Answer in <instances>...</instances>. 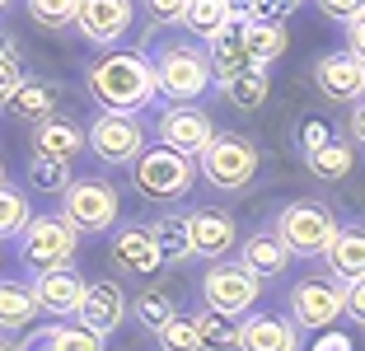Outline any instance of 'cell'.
Masks as SVG:
<instances>
[{"label": "cell", "instance_id": "1", "mask_svg": "<svg viewBox=\"0 0 365 351\" xmlns=\"http://www.w3.org/2000/svg\"><path fill=\"white\" fill-rule=\"evenodd\" d=\"M85 89L98 98V108H108V113H136V117L160 98L150 56L118 52V47H108L103 56H94L85 66Z\"/></svg>", "mask_w": 365, "mask_h": 351}, {"label": "cell", "instance_id": "2", "mask_svg": "<svg viewBox=\"0 0 365 351\" xmlns=\"http://www.w3.org/2000/svg\"><path fill=\"white\" fill-rule=\"evenodd\" d=\"M155 71V89L169 103H197V98L211 89V61H206V47H197L192 38H169V43L155 47L150 56Z\"/></svg>", "mask_w": 365, "mask_h": 351}, {"label": "cell", "instance_id": "3", "mask_svg": "<svg viewBox=\"0 0 365 351\" xmlns=\"http://www.w3.org/2000/svg\"><path fill=\"white\" fill-rule=\"evenodd\" d=\"M192 164H197V173H202L215 192H239V188H248V183L258 178V164L262 160H258V146H253L248 136L215 131Z\"/></svg>", "mask_w": 365, "mask_h": 351}, {"label": "cell", "instance_id": "4", "mask_svg": "<svg viewBox=\"0 0 365 351\" xmlns=\"http://www.w3.org/2000/svg\"><path fill=\"white\" fill-rule=\"evenodd\" d=\"M192 178H197V164L192 155H178L169 146H145L131 160V183H136L140 197L150 202H178L192 192Z\"/></svg>", "mask_w": 365, "mask_h": 351}, {"label": "cell", "instance_id": "5", "mask_svg": "<svg viewBox=\"0 0 365 351\" xmlns=\"http://www.w3.org/2000/svg\"><path fill=\"white\" fill-rule=\"evenodd\" d=\"M272 234L290 248V258H323L328 244H333V234H337V215L323 202L304 197V202L281 206L277 220H272Z\"/></svg>", "mask_w": 365, "mask_h": 351}, {"label": "cell", "instance_id": "6", "mask_svg": "<svg viewBox=\"0 0 365 351\" xmlns=\"http://www.w3.org/2000/svg\"><path fill=\"white\" fill-rule=\"evenodd\" d=\"M80 248V230L66 215H33L19 230V263L29 272H47V267H71Z\"/></svg>", "mask_w": 365, "mask_h": 351}, {"label": "cell", "instance_id": "7", "mask_svg": "<svg viewBox=\"0 0 365 351\" xmlns=\"http://www.w3.org/2000/svg\"><path fill=\"white\" fill-rule=\"evenodd\" d=\"M61 215L76 225L80 234H108L118 230L122 215V197L108 178H71V188L61 192Z\"/></svg>", "mask_w": 365, "mask_h": 351}, {"label": "cell", "instance_id": "8", "mask_svg": "<svg viewBox=\"0 0 365 351\" xmlns=\"http://www.w3.org/2000/svg\"><path fill=\"white\" fill-rule=\"evenodd\" d=\"M85 150H94L103 164H131L145 150V127L136 113H108L98 108V117L85 131Z\"/></svg>", "mask_w": 365, "mask_h": 351}, {"label": "cell", "instance_id": "9", "mask_svg": "<svg viewBox=\"0 0 365 351\" xmlns=\"http://www.w3.org/2000/svg\"><path fill=\"white\" fill-rule=\"evenodd\" d=\"M262 295V277H253L244 263H211V272L202 277V305L215 314H248L253 300Z\"/></svg>", "mask_w": 365, "mask_h": 351}, {"label": "cell", "instance_id": "10", "mask_svg": "<svg viewBox=\"0 0 365 351\" xmlns=\"http://www.w3.org/2000/svg\"><path fill=\"white\" fill-rule=\"evenodd\" d=\"M342 319V281L337 277H304L290 286V323L304 332H323Z\"/></svg>", "mask_w": 365, "mask_h": 351}, {"label": "cell", "instance_id": "11", "mask_svg": "<svg viewBox=\"0 0 365 351\" xmlns=\"http://www.w3.org/2000/svg\"><path fill=\"white\" fill-rule=\"evenodd\" d=\"M131 24H136V0H80L76 5V29L85 33V43H94L98 52L122 47Z\"/></svg>", "mask_w": 365, "mask_h": 351}, {"label": "cell", "instance_id": "12", "mask_svg": "<svg viewBox=\"0 0 365 351\" xmlns=\"http://www.w3.org/2000/svg\"><path fill=\"white\" fill-rule=\"evenodd\" d=\"M155 136H160V146L178 150V155H202V146L215 136V122L202 113L197 103H169L160 113V122H155Z\"/></svg>", "mask_w": 365, "mask_h": 351}, {"label": "cell", "instance_id": "13", "mask_svg": "<svg viewBox=\"0 0 365 351\" xmlns=\"http://www.w3.org/2000/svg\"><path fill=\"white\" fill-rule=\"evenodd\" d=\"M127 319V295L118 281H85V295L76 305V323H85L94 337H113Z\"/></svg>", "mask_w": 365, "mask_h": 351}, {"label": "cell", "instance_id": "14", "mask_svg": "<svg viewBox=\"0 0 365 351\" xmlns=\"http://www.w3.org/2000/svg\"><path fill=\"white\" fill-rule=\"evenodd\" d=\"M108 258H113V267H118V272H127V277H155V272L164 267L150 225H122V230L113 234Z\"/></svg>", "mask_w": 365, "mask_h": 351}, {"label": "cell", "instance_id": "15", "mask_svg": "<svg viewBox=\"0 0 365 351\" xmlns=\"http://www.w3.org/2000/svg\"><path fill=\"white\" fill-rule=\"evenodd\" d=\"M187 239H192V258H206V263H220L230 248L239 244V225L230 211H192L187 215Z\"/></svg>", "mask_w": 365, "mask_h": 351}, {"label": "cell", "instance_id": "16", "mask_svg": "<svg viewBox=\"0 0 365 351\" xmlns=\"http://www.w3.org/2000/svg\"><path fill=\"white\" fill-rule=\"evenodd\" d=\"M314 85H319L323 98H333V103H356L365 94V66L351 52L319 56L314 61Z\"/></svg>", "mask_w": 365, "mask_h": 351}, {"label": "cell", "instance_id": "17", "mask_svg": "<svg viewBox=\"0 0 365 351\" xmlns=\"http://www.w3.org/2000/svg\"><path fill=\"white\" fill-rule=\"evenodd\" d=\"M85 295V277L76 267H47V272H33V300L43 314H56V319H71Z\"/></svg>", "mask_w": 365, "mask_h": 351}, {"label": "cell", "instance_id": "18", "mask_svg": "<svg viewBox=\"0 0 365 351\" xmlns=\"http://www.w3.org/2000/svg\"><path fill=\"white\" fill-rule=\"evenodd\" d=\"M235 351H300V328L286 314H253L239 323Z\"/></svg>", "mask_w": 365, "mask_h": 351}, {"label": "cell", "instance_id": "19", "mask_svg": "<svg viewBox=\"0 0 365 351\" xmlns=\"http://www.w3.org/2000/svg\"><path fill=\"white\" fill-rule=\"evenodd\" d=\"M85 150V127L71 122L66 113H47L33 122V155H52V160H76Z\"/></svg>", "mask_w": 365, "mask_h": 351}, {"label": "cell", "instance_id": "20", "mask_svg": "<svg viewBox=\"0 0 365 351\" xmlns=\"http://www.w3.org/2000/svg\"><path fill=\"white\" fill-rule=\"evenodd\" d=\"M206 61H211L215 80H225V75L253 66L248 61V47H244V19H225L211 38H206Z\"/></svg>", "mask_w": 365, "mask_h": 351}, {"label": "cell", "instance_id": "21", "mask_svg": "<svg viewBox=\"0 0 365 351\" xmlns=\"http://www.w3.org/2000/svg\"><path fill=\"white\" fill-rule=\"evenodd\" d=\"M328 272L337 281H361L365 277V225H337L333 244H328Z\"/></svg>", "mask_w": 365, "mask_h": 351}, {"label": "cell", "instance_id": "22", "mask_svg": "<svg viewBox=\"0 0 365 351\" xmlns=\"http://www.w3.org/2000/svg\"><path fill=\"white\" fill-rule=\"evenodd\" d=\"M239 263H244L253 277H281L290 267V248L281 244L272 230H258L253 239H239Z\"/></svg>", "mask_w": 365, "mask_h": 351}, {"label": "cell", "instance_id": "23", "mask_svg": "<svg viewBox=\"0 0 365 351\" xmlns=\"http://www.w3.org/2000/svg\"><path fill=\"white\" fill-rule=\"evenodd\" d=\"M19 351H103V337H94L85 323L61 319V323H52V328L33 332Z\"/></svg>", "mask_w": 365, "mask_h": 351}, {"label": "cell", "instance_id": "24", "mask_svg": "<svg viewBox=\"0 0 365 351\" xmlns=\"http://www.w3.org/2000/svg\"><path fill=\"white\" fill-rule=\"evenodd\" d=\"M220 85H225L230 108H239V113H258V108L267 103V94H272V75H267V66H244V71L225 75Z\"/></svg>", "mask_w": 365, "mask_h": 351}, {"label": "cell", "instance_id": "25", "mask_svg": "<svg viewBox=\"0 0 365 351\" xmlns=\"http://www.w3.org/2000/svg\"><path fill=\"white\" fill-rule=\"evenodd\" d=\"M43 309L33 300V286L29 281H10L0 277V332H24Z\"/></svg>", "mask_w": 365, "mask_h": 351}, {"label": "cell", "instance_id": "26", "mask_svg": "<svg viewBox=\"0 0 365 351\" xmlns=\"http://www.w3.org/2000/svg\"><path fill=\"white\" fill-rule=\"evenodd\" d=\"M5 113H14L19 122H38V117L56 113V85L52 80H33V75H24L19 89H14L10 103H5Z\"/></svg>", "mask_w": 365, "mask_h": 351}, {"label": "cell", "instance_id": "27", "mask_svg": "<svg viewBox=\"0 0 365 351\" xmlns=\"http://www.w3.org/2000/svg\"><path fill=\"white\" fill-rule=\"evenodd\" d=\"M244 47L253 66H272L286 52V29L281 19H244Z\"/></svg>", "mask_w": 365, "mask_h": 351}, {"label": "cell", "instance_id": "28", "mask_svg": "<svg viewBox=\"0 0 365 351\" xmlns=\"http://www.w3.org/2000/svg\"><path fill=\"white\" fill-rule=\"evenodd\" d=\"M127 314H136L140 319V328H150V332H160L164 323L178 314V300H173V290L169 286H145L136 300L127 305Z\"/></svg>", "mask_w": 365, "mask_h": 351}, {"label": "cell", "instance_id": "29", "mask_svg": "<svg viewBox=\"0 0 365 351\" xmlns=\"http://www.w3.org/2000/svg\"><path fill=\"white\" fill-rule=\"evenodd\" d=\"M192 328H197L202 351H235V342H239V319H235V314L202 309V314H192Z\"/></svg>", "mask_w": 365, "mask_h": 351}, {"label": "cell", "instance_id": "30", "mask_svg": "<svg viewBox=\"0 0 365 351\" xmlns=\"http://www.w3.org/2000/svg\"><path fill=\"white\" fill-rule=\"evenodd\" d=\"M304 164H309V173L314 178H323V183H342L346 173H351V164H356V150L346 146V141H328V146H319L314 155H304Z\"/></svg>", "mask_w": 365, "mask_h": 351}, {"label": "cell", "instance_id": "31", "mask_svg": "<svg viewBox=\"0 0 365 351\" xmlns=\"http://www.w3.org/2000/svg\"><path fill=\"white\" fill-rule=\"evenodd\" d=\"M155 244H160V258L164 263H182V258H192V239H187V215H160L150 225Z\"/></svg>", "mask_w": 365, "mask_h": 351}, {"label": "cell", "instance_id": "32", "mask_svg": "<svg viewBox=\"0 0 365 351\" xmlns=\"http://www.w3.org/2000/svg\"><path fill=\"white\" fill-rule=\"evenodd\" d=\"M225 19H235L225 0H187V5H182V19H178V24L192 33V38H211V33L220 29Z\"/></svg>", "mask_w": 365, "mask_h": 351}, {"label": "cell", "instance_id": "33", "mask_svg": "<svg viewBox=\"0 0 365 351\" xmlns=\"http://www.w3.org/2000/svg\"><path fill=\"white\" fill-rule=\"evenodd\" d=\"M29 188L33 192H56V197H61V192L71 188V160L33 155V160H29Z\"/></svg>", "mask_w": 365, "mask_h": 351}, {"label": "cell", "instance_id": "34", "mask_svg": "<svg viewBox=\"0 0 365 351\" xmlns=\"http://www.w3.org/2000/svg\"><path fill=\"white\" fill-rule=\"evenodd\" d=\"M76 5L80 0H29V19L47 33L71 29V24H76Z\"/></svg>", "mask_w": 365, "mask_h": 351}, {"label": "cell", "instance_id": "35", "mask_svg": "<svg viewBox=\"0 0 365 351\" xmlns=\"http://www.w3.org/2000/svg\"><path fill=\"white\" fill-rule=\"evenodd\" d=\"M29 220H33V211H29V197L0 183V239H10V234H19Z\"/></svg>", "mask_w": 365, "mask_h": 351}, {"label": "cell", "instance_id": "36", "mask_svg": "<svg viewBox=\"0 0 365 351\" xmlns=\"http://www.w3.org/2000/svg\"><path fill=\"white\" fill-rule=\"evenodd\" d=\"M155 337H160V351H202L192 319H182V314H173V319L164 323V328L155 332Z\"/></svg>", "mask_w": 365, "mask_h": 351}, {"label": "cell", "instance_id": "37", "mask_svg": "<svg viewBox=\"0 0 365 351\" xmlns=\"http://www.w3.org/2000/svg\"><path fill=\"white\" fill-rule=\"evenodd\" d=\"M19 80H24V71H19V56H14L10 38H0V108L10 103V94L19 89Z\"/></svg>", "mask_w": 365, "mask_h": 351}, {"label": "cell", "instance_id": "38", "mask_svg": "<svg viewBox=\"0 0 365 351\" xmlns=\"http://www.w3.org/2000/svg\"><path fill=\"white\" fill-rule=\"evenodd\" d=\"M314 5H319L333 24H351V19L365 14V0H314Z\"/></svg>", "mask_w": 365, "mask_h": 351}, {"label": "cell", "instance_id": "39", "mask_svg": "<svg viewBox=\"0 0 365 351\" xmlns=\"http://www.w3.org/2000/svg\"><path fill=\"white\" fill-rule=\"evenodd\" d=\"M342 314L346 319H356L365 328V277L361 281H346L342 286Z\"/></svg>", "mask_w": 365, "mask_h": 351}, {"label": "cell", "instance_id": "40", "mask_svg": "<svg viewBox=\"0 0 365 351\" xmlns=\"http://www.w3.org/2000/svg\"><path fill=\"white\" fill-rule=\"evenodd\" d=\"M328 141H333L328 122H323V117H304V127H300V150H304V155H314V150L328 146Z\"/></svg>", "mask_w": 365, "mask_h": 351}, {"label": "cell", "instance_id": "41", "mask_svg": "<svg viewBox=\"0 0 365 351\" xmlns=\"http://www.w3.org/2000/svg\"><path fill=\"white\" fill-rule=\"evenodd\" d=\"M140 5H145V14H150L160 29H169V24L182 19V5H187V0H140Z\"/></svg>", "mask_w": 365, "mask_h": 351}, {"label": "cell", "instance_id": "42", "mask_svg": "<svg viewBox=\"0 0 365 351\" xmlns=\"http://www.w3.org/2000/svg\"><path fill=\"white\" fill-rule=\"evenodd\" d=\"M346 52H351L356 61L365 66V14H361V19H351V24H346Z\"/></svg>", "mask_w": 365, "mask_h": 351}, {"label": "cell", "instance_id": "43", "mask_svg": "<svg viewBox=\"0 0 365 351\" xmlns=\"http://www.w3.org/2000/svg\"><path fill=\"white\" fill-rule=\"evenodd\" d=\"M351 141H356V146H365V94L351 103Z\"/></svg>", "mask_w": 365, "mask_h": 351}, {"label": "cell", "instance_id": "44", "mask_svg": "<svg viewBox=\"0 0 365 351\" xmlns=\"http://www.w3.org/2000/svg\"><path fill=\"white\" fill-rule=\"evenodd\" d=\"M314 351H351V342H346V337H337V332H328V328H323V337L314 342Z\"/></svg>", "mask_w": 365, "mask_h": 351}, {"label": "cell", "instance_id": "45", "mask_svg": "<svg viewBox=\"0 0 365 351\" xmlns=\"http://www.w3.org/2000/svg\"><path fill=\"white\" fill-rule=\"evenodd\" d=\"M230 5V14H235V19H248V5H253V0H225Z\"/></svg>", "mask_w": 365, "mask_h": 351}, {"label": "cell", "instance_id": "46", "mask_svg": "<svg viewBox=\"0 0 365 351\" xmlns=\"http://www.w3.org/2000/svg\"><path fill=\"white\" fill-rule=\"evenodd\" d=\"M272 5H277V14H290V10H300L304 0H272Z\"/></svg>", "mask_w": 365, "mask_h": 351}, {"label": "cell", "instance_id": "47", "mask_svg": "<svg viewBox=\"0 0 365 351\" xmlns=\"http://www.w3.org/2000/svg\"><path fill=\"white\" fill-rule=\"evenodd\" d=\"M0 351H19V342H10V332H0Z\"/></svg>", "mask_w": 365, "mask_h": 351}, {"label": "cell", "instance_id": "48", "mask_svg": "<svg viewBox=\"0 0 365 351\" xmlns=\"http://www.w3.org/2000/svg\"><path fill=\"white\" fill-rule=\"evenodd\" d=\"M0 183H5V164H0Z\"/></svg>", "mask_w": 365, "mask_h": 351}, {"label": "cell", "instance_id": "49", "mask_svg": "<svg viewBox=\"0 0 365 351\" xmlns=\"http://www.w3.org/2000/svg\"><path fill=\"white\" fill-rule=\"evenodd\" d=\"M5 5H10V0H0V10H5Z\"/></svg>", "mask_w": 365, "mask_h": 351}]
</instances>
